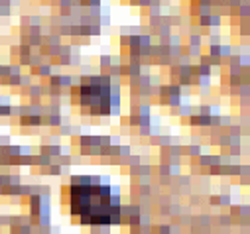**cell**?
Returning a JSON list of instances; mask_svg holds the SVG:
<instances>
[{"mask_svg": "<svg viewBox=\"0 0 250 234\" xmlns=\"http://www.w3.org/2000/svg\"><path fill=\"white\" fill-rule=\"evenodd\" d=\"M73 211L83 213V220L104 222L106 216L118 207V197L110 193L108 185H103L97 179H81L73 185Z\"/></svg>", "mask_w": 250, "mask_h": 234, "instance_id": "1", "label": "cell"}, {"mask_svg": "<svg viewBox=\"0 0 250 234\" xmlns=\"http://www.w3.org/2000/svg\"><path fill=\"white\" fill-rule=\"evenodd\" d=\"M110 102V85L108 79H93L83 85V104L93 112H106Z\"/></svg>", "mask_w": 250, "mask_h": 234, "instance_id": "2", "label": "cell"}]
</instances>
